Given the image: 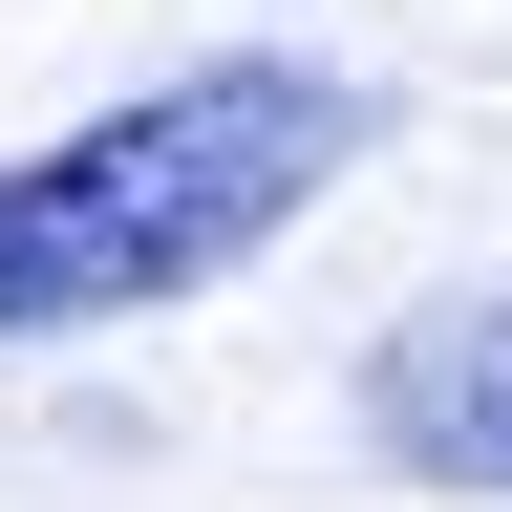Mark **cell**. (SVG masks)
<instances>
[{
	"instance_id": "cell-1",
	"label": "cell",
	"mask_w": 512,
	"mask_h": 512,
	"mask_svg": "<svg viewBox=\"0 0 512 512\" xmlns=\"http://www.w3.org/2000/svg\"><path fill=\"white\" fill-rule=\"evenodd\" d=\"M363 86L342 64H192V86L64 128V150L0 171V342H64V320H171L214 299L235 256H278L320 192L363 171Z\"/></svg>"
},
{
	"instance_id": "cell-2",
	"label": "cell",
	"mask_w": 512,
	"mask_h": 512,
	"mask_svg": "<svg viewBox=\"0 0 512 512\" xmlns=\"http://www.w3.org/2000/svg\"><path fill=\"white\" fill-rule=\"evenodd\" d=\"M363 448L406 491H512V299H427L363 342Z\"/></svg>"
}]
</instances>
